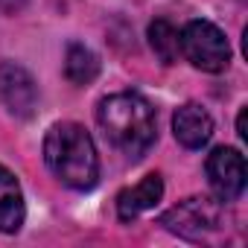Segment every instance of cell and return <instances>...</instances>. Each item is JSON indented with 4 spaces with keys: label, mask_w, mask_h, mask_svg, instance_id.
<instances>
[{
    "label": "cell",
    "mask_w": 248,
    "mask_h": 248,
    "mask_svg": "<svg viewBox=\"0 0 248 248\" xmlns=\"http://www.w3.org/2000/svg\"><path fill=\"white\" fill-rule=\"evenodd\" d=\"M149 44L155 50V56L164 62V64H172L181 53V32L167 21V18H158L149 24Z\"/></svg>",
    "instance_id": "8fae6325"
},
{
    "label": "cell",
    "mask_w": 248,
    "mask_h": 248,
    "mask_svg": "<svg viewBox=\"0 0 248 248\" xmlns=\"http://www.w3.org/2000/svg\"><path fill=\"white\" fill-rule=\"evenodd\" d=\"M64 76L73 85H91L99 76V59L85 44H70L64 56Z\"/></svg>",
    "instance_id": "30bf717a"
},
{
    "label": "cell",
    "mask_w": 248,
    "mask_h": 248,
    "mask_svg": "<svg viewBox=\"0 0 248 248\" xmlns=\"http://www.w3.org/2000/svg\"><path fill=\"white\" fill-rule=\"evenodd\" d=\"M207 181L219 202H236L245 193V158L231 146L213 149L207 155Z\"/></svg>",
    "instance_id": "5b68a950"
},
{
    "label": "cell",
    "mask_w": 248,
    "mask_h": 248,
    "mask_svg": "<svg viewBox=\"0 0 248 248\" xmlns=\"http://www.w3.org/2000/svg\"><path fill=\"white\" fill-rule=\"evenodd\" d=\"M27 219V204L18 178L0 167V233H18Z\"/></svg>",
    "instance_id": "9c48e42d"
},
{
    "label": "cell",
    "mask_w": 248,
    "mask_h": 248,
    "mask_svg": "<svg viewBox=\"0 0 248 248\" xmlns=\"http://www.w3.org/2000/svg\"><path fill=\"white\" fill-rule=\"evenodd\" d=\"M228 213L225 204L213 202V199H184L181 204H175L172 210H167L161 216V225L184 239L193 242H213L225 233Z\"/></svg>",
    "instance_id": "3957f363"
},
{
    "label": "cell",
    "mask_w": 248,
    "mask_h": 248,
    "mask_svg": "<svg viewBox=\"0 0 248 248\" xmlns=\"http://www.w3.org/2000/svg\"><path fill=\"white\" fill-rule=\"evenodd\" d=\"M96 123L105 140L126 161H140L158 138V120L152 102L132 91L105 96L96 108Z\"/></svg>",
    "instance_id": "6da1fadb"
},
{
    "label": "cell",
    "mask_w": 248,
    "mask_h": 248,
    "mask_svg": "<svg viewBox=\"0 0 248 248\" xmlns=\"http://www.w3.org/2000/svg\"><path fill=\"white\" fill-rule=\"evenodd\" d=\"M0 102L15 117H32L38 108V85L18 62H0Z\"/></svg>",
    "instance_id": "8992f818"
},
{
    "label": "cell",
    "mask_w": 248,
    "mask_h": 248,
    "mask_svg": "<svg viewBox=\"0 0 248 248\" xmlns=\"http://www.w3.org/2000/svg\"><path fill=\"white\" fill-rule=\"evenodd\" d=\"M44 161L50 172L70 190H91L99 178V155L93 138L79 123H56L44 138Z\"/></svg>",
    "instance_id": "7a4b0ae2"
},
{
    "label": "cell",
    "mask_w": 248,
    "mask_h": 248,
    "mask_svg": "<svg viewBox=\"0 0 248 248\" xmlns=\"http://www.w3.org/2000/svg\"><path fill=\"white\" fill-rule=\"evenodd\" d=\"M172 132L184 149H202L213 138V117L199 102H184L172 114Z\"/></svg>",
    "instance_id": "52a82bcc"
},
{
    "label": "cell",
    "mask_w": 248,
    "mask_h": 248,
    "mask_svg": "<svg viewBox=\"0 0 248 248\" xmlns=\"http://www.w3.org/2000/svg\"><path fill=\"white\" fill-rule=\"evenodd\" d=\"M236 132H239V138L242 140H248V132H245V108L239 111V117H236Z\"/></svg>",
    "instance_id": "7c38bea8"
},
{
    "label": "cell",
    "mask_w": 248,
    "mask_h": 248,
    "mask_svg": "<svg viewBox=\"0 0 248 248\" xmlns=\"http://www.w3.org/2000/svg\"><path fill=\"white\" fill-rule=\"evenodd\" d=\"M164 196V178L158 172H149L143 181H138L135 187H126L117 196V216L123 222H129L146 210H152Z\"/></svg>",
    "instance_id": "ba28073f"
},
{
    "label": "cell",
    "mask_w": 248,
    "mask_h": 248,
    "mask_svg": "<svg viewBox=\"0 0 248 248\" xmlns=\"http://www.w3.org/2000/svg\"><path fill=\"white\" fill-rule=\"evenodd\" d=\"M181 56L204 73H222L231 64V44L216 24L190 21L181 30Z\"/></svg>",
    "instance_id": "277c9868"
}]
</instances>
